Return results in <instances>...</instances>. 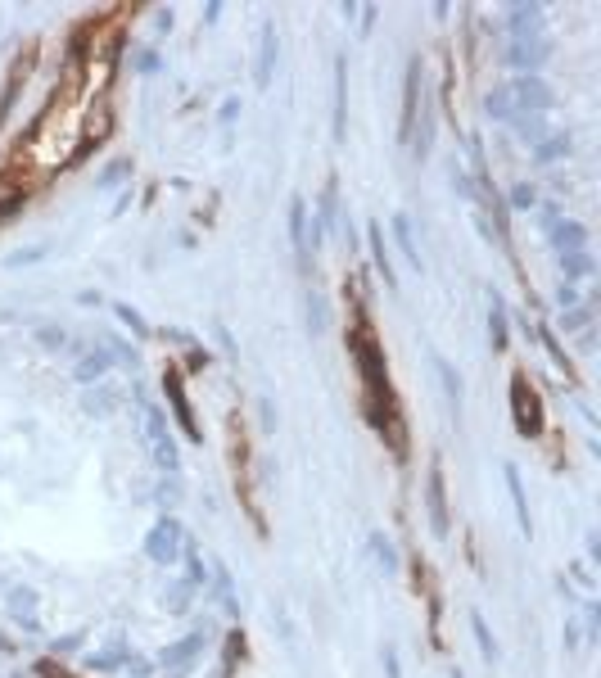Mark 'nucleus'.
Listing matches in <instances>:
<instances>
[{
	"mask_svg": "<svg viewBox=\"0 0 601 678\" xmlns=\"http://www.w3.org/2000/svg\"><path fill=\"white\" fill-rule=\"evenodd\" d=\"M429 493H434V498H429V507H434V525L443 529V488H439V475H429Z\"/></svg>",
	"mask_w": 601,
	"mask_h": 678,
	"instance_id": "nucleus-1",
	"label": "nucleus"
}]
</instances>
